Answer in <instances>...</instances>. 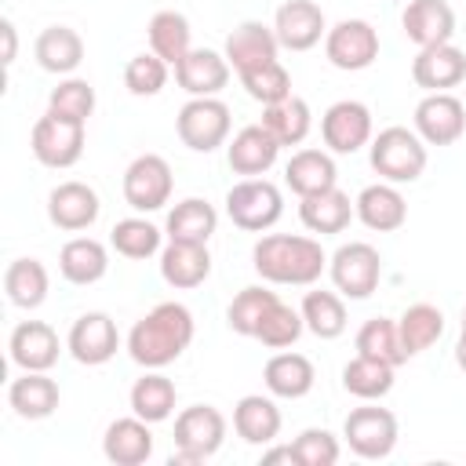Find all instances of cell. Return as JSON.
Here are the masks:
<instances>
[{
    "label": "cell",
    "mask_w": 466,
    "mask_h": 466,
    "mask_svg": "<svg viewBox=\"0 0 466 466\" xmlns=\"http://www.w3.org/2000/svg\"><path fill=\"white\" fill-rule=\"evenodd\" d=\"M193 313L182 302H157L135 328L127 331V353L142 368H167L193 342Z\"/></svg>",
    "instance_id": "obj_1"
},
{
    "label": "cell",
    "mask_w": 466,
    "mask_h": 466,
    "mask_svg": "<svg viewBox=\"0 0 466 466\" xmlns=\"http://www.w3.org/2000/svg\"><path fill=\"white\" fill-rule=\"evenodd\" d=\"M251 266L262 280L269 284H295V288H309L313 280H320V273L328 269V255L320 248V240L313 237H295V233H266L255 248H251Z\"/></svg>",
    "instance_id": "obj_2"
},
{
    "label": "cell",
    "mask_w": 466,
    "mask_h": 466,
    "mask_svg": "<svg viewBox=\"0 0 466 466\" xmlns=\"http://www.w3.org/2000/svg\"><path fill=\"white\" fill-rule=\"evenodd\" d=\"M426 142L415 135V127H382L375 138H371V167L382 182H393V186H404V182H415L422 171H426Z\"/></svg>",
    "instance_id": "obj_3"
},
{
    "label": "cell",
    "mask_w": 466,
    "mask_h": 466,
    "mask_svg": "<svg viewBox=\"0 0 466 466\" xmlns=\"http://www.w3.org/2000/svg\"><path fill=\"white\" fill-rule=\"evenodd\" d=\"M226 441V415L211 404H193L182 408L175 419V451H171V466L175 462H204L211 459Z\"/></svg>",
    "instance_id": "obj_4"
},
{
    "label": "cell",
    "mask_w": 466,
    "mask_h": 466,
    "mask_svg": "<svg viewBox=\"0 0 466 466\" xmlns=\"http://www.w3.org/2000/svg\"><path fill=\"white\" fill-rule=\"evenodd\" d=\"M229 127H233V116H229V106L218 95L189 98L175 116V131H178L182 146H189L193 153H211V149L226 146Z\"/></svg>",
    "instance_id": "obj_5"
},
{
    "label": "cell",
    "mask_w": 466,
    "mask_h": 466,
    "mask_svg": "<svg viewBox=\"0 0 466 466\" xmlns=\"http://www.w3.org/2000/svg\"><path fill=\"white\" fill-rule=\"evenodd\" d=\"M226 215L237 229L262 233L284 215V197L269 178H244L226 193Z\"/></svg>",
    "instance_id": "obj_6"
},
{
    "label": "cell",
    "mask_w": 466,
    "mask_h": 466,
    "mask_svg": "<svg viewBox=\"0 0 466 466\" xmlns=\"http://www.w3.org/2000/svg\"><path fill=\"white\" fill-rule=\"evenodd\" d=\"M328 273H331V284L342 299H368L379 280H382V258H379V248H371L368 240H350L342 244L331 258H328Z\"/></svg>",
    "instance_id": "obj_7"
},
{
    "label": "cell",
    "mask_w": 466,
    "mask_h": 466,
    "mask_svg": "<svg viewBox=\"0 0 466 466\" xmlns=\"http://www.w3.org/2000/svg\"><path fill=\"white\" fill-rule=\"evenodd\" d=\"M342 437L357 459H371V462L386 459L397 448V415L390 408H379L368 400L364 408H353L346 415Z\"/></svg>",
    "instance_id": "obj_8"
},
{
    "label": "cell",
    "mask_w": 466,
    "mask_h": 466,
    "mask_svg": "<svg viewBox=\"0 0 466 466\" xmlns=\"http://www.w3.org/2000/svg\"><path fill=\"white\" fill-rule=\"evenodd\" d=\"M124 200L127 208L149 215V211H160L167 200H171V189H175V175H171V164L160 157V153H142L127 164L124 171Z\"/></svg>",
    "instance_id": "obj_9"
},
{
    "label": "cell",
    "mask_w": 466,
    "mask_h": 466,
    "mask_svg": "<svg viewBox=\"0 0 466 466\" xmlns=\"http://www.w3.org/2000/svg\"><path fill=\"white\" fill-rule=\"evenodd\" d=\"M29 146H33V157L44 164V167H73L80 157H84V124L76 120H66L58 113H44L36 124H33V135H29Z\"/></svg>",
    "instance_id": "obj_10"
},
{
    "label": "cell",
    "mask_w": 466,
    "mask_h": 466,
    "mask_svg": "<svg viewBox=\"0 0 466 466\" xmlns=\"http://www.w3.org/2000/svg\"><path fill=\"white\" fill-rule=\"evenodd\" d=\"M324 55L342 73H360L379 58V29L364 18H342L324 36Z\"/></svg>",
    "instance_id": "obj_11"
},
{
    "label": "cell",
    "mask_w": 466,
    "mask_h": 466,
    "mask_svg": "<svg viewBox=\"0 0 466 466\" xmlns=\"http://www.w3.org/2000/svg\"><path fill=\"white\" fill-rule=\"evenodd\" d=\"M411 120H415V135L426 146H451L466 131V106L451 91H426Z\"/></svg>",
    "instance_id": "obj_12"
},
{
    "label": "cell",
    "mask_w": 466,
    "mask_h": 466,
    "mask_svg": "<svg viewBox=\"0 0 466 466\" xmlns=\"http://www.w3.org/2000/svg\"><path fill=\"white\" fill-rule=\"evenodd\" d=\"M66 350L73 353L76 364H87V368H98L106 360L116 357L120 350V331H116V320L102 309H91V313H80L66 335Z\"/></svg>",
    "instance_id": "obj_13"
},
{
    "label": "cell",
    "mask_w": 466,
    "mask_h": 466,
    "mask_svg": "<svg viewBox=\"0 0 466 466\" xmlns=\"http://www.w3.org/2000/svg\"><path fill=\"white\" fill-rule=\"evenodd\" d=\"M320 138L331 153H357L371 142V109L357 98H342L324 109L320 116Z\"/></svg>",
    "instance_id": "obj_14"
},
{
    "label": "cell",
    "mask_w": 466,
    "mask_h": 466,
    "mask_svg": "<svg viewBox=\"0 0 466 466\" xmlns=\"http://www.w3.org/2000/svg\"><path fill=\"white\" fill-rule=\"evenodd\" d=\"M273 33L280 40V47L288 51H309L328 36V22L320 4L313 0H284L273 15Z\"/></svg>",
    "instance_id": "obj_15"
},
{
    "label": "cell",
    "mask_w": 466,
    "mask_h": 466,
    "mask_svg": "<svg viewBox=\"0 0 466 466\" xmlns=\"http://www.w3.org/2000/svg\"><path fill=\"white\" fill-rule=\"evenodd\" d=\"M98 211H102L98 193L87 182L69 178V182H58L47 193V218H51V226H58L66 233H80V229L95 226L98 222Z\"/></svg>",
    "instance_id": "obj_16"
},
{
    "label": "cell",
    "mask_w": 466,
    "mask_h": 466,
    "mask_svg": "<svg viewBox=\"0 0 466 466\" xmlns=\"http://www.w3.org/2000/svg\"><path fill=\"white\" fill-rule=\"evenodd\" d=\"M233 66L226 62L222 51L211 47H189L186 58L175 66V80L189 98H211L229 84Z\"/></svg>",
    "instance_id": "obj_17"
},
{
    "label": "cell",
    "mask_w": 466,
    "mask_h": 466,
    "mask_svg": "<svg viewBox=\"0 0 466 466\" xmlns=\"http://www.w3.org/2000/svg\"><path fill=\"white\" fill-rule=\"evenodd\" d=\"M7 350H11V364L22 368V371H51L58 364V353H62V342H58V331L44 320H22L11 339H7Z\"/></svg>",
    "instance_id": "obj_18"
},
{
    "label": "cell",
    "mask_w": 466,
    "mask_h": 466,
    "mask_svg": "<svg viewBox=\"0 0 466 466\" xmlns=\"http://www.w3.org/2000/svg\"><path fill=\"white\" fill-rule=\"evenodd\" d=\"M411 80L422 91H451L455 84L466 80V51L448 44H433V47H419V55L411 58Z\"/></svg>",
    "instance_id": "obj_19"
},
{
    "label": "cell",
    "mask_w": 466,
    "mask_h": 466,
    "mask_svg": "<svg viewBox=\"0 0 466 466\" xmlns=\"http://www.w3.org/2000/svg\"><path fill=\"white\" fill-rule=\"evenodd\" d=\"M277 51H280V40H277L273 25H262V22H240L226 36V47H222V55L237 69V76L248 69H258L266 62H277Z\"/></svg>",
    "instance_id": "obj_20"
},
{
    "label": "cell",
    "mask_w": 466,
    "mask_h": 466,
    "mask_svg": "<svg viewBox=\"0 0 466 466\" xmlns=\"http://www.w3.org/2000/svg\"><path fill=\"white\" fill-rule=\"evenodd\" d=\"M280 157V142L262 127V124H248L233 135V142L226 146V160L237 175L244 178H262Z\"/></svg>",
    "instance_id": "obj_21"
},
{
    "label": "cell",
    "mask_w": 466,
    "mask_h": 466,
    "mask_svg": "<svg viewBox=\"0 0 466 466\" xmlns=\"http://www.w3.org/2000/svg\"><path fill=\"white\" fill-rule=\"evenodd\" d=\"M153 422L138 419L135 411L127 419H113L102 437V455L113 466H142L153 455Z\"/></svg>",
    "instance_id": "obj_22"
},
{
    "label": "cell",
    "mask_w": 466,
    "mask_h": 466,
    "mask_svg": "<svg viewBox=\"0 0 466 466\" xmlns=\"http://www.w3.org/2000/svg\"><path fill=\"white\" fill-rule=\"evenodd\" d=\"M404 36L415 47H433V44H448L455 36V11L448 0H408L404 15H400Z\"/></svg>",
    "instance_id": "obj_23"
},
{
    "label": "cell",
    "mask_w": 466,
    "mask_h": 466,
    "mask_svg": "<svg viewBox=\"0 0 466 466\" xmlns=\"http://www.w3.org/2000/svg\"><path fill=\"white\" fill-rule=\"evenodd\" d=\"M160 277H164V284H171L178 291L200 288L211 277V251H208V244L167 240L160 248Z\"/></svg>",
    "instance_id": "obj_24"
},
{
    "label": "cell",
    "mask_w": 466,
    "mask_h": 466,
    "mask_svg": "<svg viewBox=\"0 0 466 466\" xmlns=\"http://www.w3.org/2000/svg\"><path fill=\"white\" fill-rule=\"evenodd\" d=\"M353 208H357V218L375 233H393V229H400L408 222V200L393 182L364 186L357 193Z\"/></svg>",
    "instance_id": "obj_25"
},
{
    "label": "cell",
    "mask_w": 466,
    "mask_h": 466,
    "mask_svg": "<svg viewBox=\"0 0 466 466\" xmlns=\"http://www.w3.org/2000/svg\"><path fill=\"white\" fill-rule=\"evenodd\" d=\"M299 218L309 233H342L353 218H357V208L350 200V193H342L339 186L331 189H320V193H309V197H299Z\"/></svg>",
    "instance_id": "obj_26"
},
{
    "label": "cell",
    "mask_w": 466,
    "mask_h": 466,
    "mask_svg": "<svg viewBox=\"0 0 466 466\" xmlns=\"http://www.w3.org/2000/svg\"><path fill=\"white\" fill-rule=\"evenodd\" d=\"M262 382H266V390H269L273 397L299 400V397H306V393L313 390V382H317V368H313L309 357L291 353V350H280V353H273V357L266 360V368H262Z\"/></svg>",
    "instance_id": "obj_27"
},
{
    "label": "cell",
    "mask_w": 466,
    "mask_h": 466,
    "mask_svg": "<svg viewBox=\"0 0 466 466\" xmlns=\"http://www.w3.org/2000/svg\"><path fill=\"white\" fill-rule=\"evenodd\" d=\"M62 393H58V382L47 375V371H22V379H15L7 386V404L18 419H29V422H40L47 415H55Z\"/></svg>",
    "instance_id": "obj_28"
},
{
    "label": "cell",
    "mask_w": 466,
    "mask_h": 466,
    "mask_svg": "<svg viewBox=\"0 0 466 466\" xmlns=\"http://www.w3.org/2000/svg\"><path fill=\"white\" fill-rule=\"evenodd\" d=\"M109 269V251L102 240L95 237H73L62 244L58 251V273L76 284V288H87V284H98Z\"/></svg>",
    "instance_id": "obj_29"
},
{
    "label": "cell",
    "mask_w": 466,
    "mask_h": 466,
    "mask_svg": "<svg viewBox=\"0 0 466 466\" xmlns=\"http://www.w3.org/2000/svg\"><path fill=\"white\" fill-rule=\"evenodd\" d=\"M280 408L273 404V397L262 393H248L237 400L233 408V430L244 444H273L280 433Z\"/></svg>",
    "instance_id": "obj_30"
},
{
    "label": "cell",
    "mask_w": 466,
    "mask_h": 466,
    "mask_svg": "<svg viewBox=\"0 0 466 466\" xmlns=\"http://www.w3.org/2000/svg\"><path fill=\"white\" fill-rule=\"evenodd\" d=\"M284 182H288L291 193L309 197V193L331 189L339 182V171H335L331 153H324V149H295L288 167H284Z\"/></svg>",
    "instance_id": "obj_31"
},
{
    "label": "cell",
    "mask_w": 466,
    "mask_h": 466,
    "mask_svg": "<svg viewBox=\"0 0 466 466\" xmlns=\"http://www.w3.org/2000/svg\"><path fill=\"white\" fill-rule=\"evenodd\" d=\"M33 55H36V66H40V69L66 76V73H73V69L84 62V40H80V33L69 29V25H47V29L36 36Z\"/></svg>",
    "instance_id": "obj_32"
},
{
    "label": "cell",
    "mask_w": 466,
    "mask_h": 466,
    "mask_svg": "<svg viewBox=\"0 0 466 466\" xmlns=\"http://www.w3.org/2000/svg\"><path fill=\"white\" fill-rule=\"evenodd\" d=\"M218 226V211L204 200V197H186L167 211L164 233L167 240H189V244H208L215 237Z\"/></svg>",
    "instance_id": "obj_33"
},
{
    "label": "cell",
    "mask_w": 466,
    "mask_h": 466,
    "mask_svg": "<svg viewBox=\"0 0 466 466\" xmlns=\"http://www.w3.org/2000/svg\"><path fill=\"white\" fill-rule=\"evenodd\" d=\"M262 127L284 146H302L309 127H313V113H309V102L299 98V95H288L273 106H262Z\"/></svg>",
    "instance_id": "obj_34"
},
{
    "label": "cell",
    "mask_w": 466,
    "mask_h": 466,
    "mask_svg": "<svg viewBox=\"0 0 466 466\" xmlns=\"http://www.w3.org/2000/svg\"><path fill=\"white\" fill-rule=\"evenodd\" d=\"M127 400H131V411H135L138 419H146V422H164V419H171L178 393H175V382H171L167 375H160V368H146V375L135 379Z\"/></svg>",
    "instance_id": "obj_35"
},
{
    "label": "cell",
    "mask_w": 466,
    "mask_h": 466,
    "mask_svg": "<svg viewBox=\"0 0 466 466\" xmlns=\"http://www.w3.org/2000/svg\"><path fill=\"white\" fill-rule=\"evenodd\" d=\"M47 288H51V277L40 258H15L4 269V291L18 309H36L47 299Z\"/></svg>",
    "instance_id": "obj_36"
},
{
    "label": "cell",
    "mask_w": 466,
    "mask_h": 466,
    "mask_svg": "<svg viewBox=\"0 0 466 466\" xmlns=\"http://www.w3.org/2000/svg\"><path fill=\"white\" fill-rule=\"evenodd\" d=\"M393 371H397L393 364L357 353V357L342 368V390L353 393L357 400H382V397L393 390Z\"/></svg>",
    "instance_id": "obj_37"
},
{
    "label": "cell",
    "mask_w": 466,
    "mask_h": 466,
    "mask_svg": "<svg viewBox=\"0 0 466 466\" xmlns=\"http://www.w3.org/2000/svg\"><path fill=\"white\" fill-rule=\"evenodd\" d=\"M149 51L160 55L167 66H178L189 51V18L182 11H157L146 25Z\"/></svg>",
    "instance_id": "obj_38"
},
{
    "label": "cell",
    "mask_w": 466,
    "mask_h": 466,
    "mask_svg": "<svg viewBox=\"0 0 466 466\" xmlns=\"http://www.w3.org/2000/svg\"><path fill=\"white\" fill-rule=\"evenodd\" d=\"M299 313L306 320V331L317 339H339L346 331V302L339 291H306Z\"/></svg>",
    "instance_id": "obj_39"
},
{
    "label": "cell",
    "mask_w": 466,
    "mask_h": 466,
    "mask_svg": "<svg viewBox=\"0 0 466 466\" xmlns=\"http://www.w3.org/2000/svg\"><path fill=\"white\" fill-rule=\"evenodd\" d=\"M397 328H400V342H404L408 357H415L444 335V313L430 302H415L397 317Z\"/></svg>",
    "instance_id": "obj_40"
},
{
    "label": "cell",
    "mask_w": 466,
    "mask_h": 466,
    "mask_svg": "<svg viewBox=\"0 0 466 466\" xmlns=\"http://www.w3.org/2000/svg\"><path fill=\"white\" fill-rule=\"evenodd\" d=\"M357 353L375 357V360H386V364H393V368L404 364V360H408V350H404V342H400L397 320H390V317H371V320H364L360 331H357Z\"/></svg>",
    "instance_id": "obj_41"
},
{
    "label": "cell",
    "mask_w": 466,
    "mask_h": 466,
    "mask_svg": "<svg viewBox=\"0 0 466 466\" xmlns=\"http://www.w3.org/2000/svg\"><path fill=\"white\" fill-rule=\"evenodd\" d=\"M109 244H113V251L116 255H124V258H149V255H157L160 251V229L149 222V218H138V215H131V218H120L116 226H113V233H109Z\"/></svg>",
    "instance_id": "obj_42"
},
{
    "label": "cell",
    "mask_w": 466,
    "mask_h": 466,
    "mask_svg": "<svg viewBox=\"0 0 466 466\" xmlns=\"http://www.w3.org/2000/svg\"><path fill=\"white\" fill-rule=\"evenodd\" d=\"M273 302H277V291H269V288H262V284H251V288L237 291V299H233L229 309H226V320H229V328H233L237 335L255 339V331H258V324H262V317H266V309H269Z\"/></svg>",
    "instance_id": "obj_43"
},
{
    "label": "cell",
    "mask_w": 466,
    "mask_h": 466,
    "mask_svg": "<svg viewBox=\"0 0 466 466\" xmlns=\"http://www.w3.org/2000/svg\"><path fill=\"white\" fill-rule=\"evenodd\" d=\"M302 331H306L302 313L277 299V302L266 309V317H262V324H258L255 339H258L266 350H288V346H295V342H299V335H302Z\"/></svg>",
    "instance_id": "obj_44"
},
{
    "label": "cell",
    "mask_w": 466,
    "mask_h": 466,
    "mask_svg": "<svg viewBox=\"0 0 466 466\" xmlns=\"http://www.w3.org/2000/svg\"><path fill=\"white\" fill-rule=\"evenodd\" d=\"M47 109L66 116V120L87 124V116L95 113V87L87 80H80V76H66V80H58V87H51Z\"/></svg>",
    "instance_id": "obj_45"
},
{
    "label": "cell",
    "mask_w": 466,
    "mask_h": 466,
    "mask_svg": "<svg viewBox=\"0 0 466 466\" xmlns=\"http://www.w3.org/2000/svg\"><path fill=\"white\" fill-rule=\"evenodd\" d=\"M167 69H171V66H167L160 55L142 51V55H135V58L124 66V87H127L131 95H138V98H153V95L164 91Z\"/></svg>",
    "instance_id": "obj_46"
},
{
    "label": "cell",
    "mask_w": 466,
    "mask_h": 466,
    "mask_svg": "<svg viewBox=\"0 0 466 466\" xmlns=\"http://www.w3.org/2000/svg\"><path fill=\"white\" fill-rule=\"evenodd\" d=\"M240 84H244V91H248L255 102H262V106H273V102L295 95V91H291V73H288L280 62H266V66H258V69L240 73Z\"/></svg>",
    "instance_id": "obj_47"
},
{
    "label": "cell",
    "mask_w": 466,
    "mask_h": 466,
    "mask_svg": "<svg viewBox=\"0 0 466 466\" xmlns=\"http://www.w3.org/2000/svg\"><path fill=\"white\" fill-rule=\"evenodd\" d=\"M291 448H295V459H299V466H335L339 462V437L331 433V430H320V426H309V430H302L295 441H291Z\"/></svg>",
    "instance_id": "obj_48"
},
{
    "label": "cell",
    "mask_w": 466,
    "mask_h": 466,
    "mask_svg": "<svg viewBox=\"0 0 466 466\" xmlns=\"http://www.w3.org/2000/svg\"><path fill=\"white\" fill-rule=\"evenodd\" d=\"M0 36H4V66H15V55H18V33H15V22H11V18L0 22Z\"/></svg>",
    "instance_id": "obj_49"
},
{
    "label": "cell",
    "mask_w": 466,
    "mask_h": 466,
    "mask_svg": "<svg viewBox=\"0 0 466 466\" xmlns=\"http://www.w3.org/2000/svg\"><path fill=\"white\" fill-rule=\"evenodd\" d=\"M262 462H291V466H299V459H295V448H291V444L262 451Z\"/></svg>",
    "instance_id": "obj_50"
},
{
    "label": "cell",
    "mask_w": 466,
    "mask_h": 466,
    "mask_svg": "<svg viewBox=\"0 0 466 466\" xmlns=\"http://www.w3.org/2000/svg\"><path fill=\"white\" fill-rule=\"evenodd\" d=\"M455 364L466 371V331L459 335V342H455Z\"/></svg>",
    "instance_id": "obj_51"
},
{
    "label": "cell",
    "mask_w": 466,
    "mask_h": 466,
    "mask_svg": "<svg viewBox=\"0 0 466 466\" xmlns=\"http://www.w3.org/2000/svg\"><path fill=\"white\" fill-rule=\"evenodd\" d=\"M462 331H466V306H462Z\"/></svg>",
    "instance_id": "obj_52"
}]
</instances>
